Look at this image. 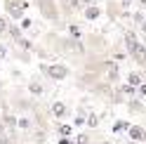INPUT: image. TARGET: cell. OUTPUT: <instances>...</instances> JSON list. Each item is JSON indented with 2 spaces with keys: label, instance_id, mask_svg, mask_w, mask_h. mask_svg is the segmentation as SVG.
I'll return each instance as SVG.
<instances>
[{
  "label": "cell",
  "instance_id": "6da1fadb",
  "mask_svg": "<svg viewBox=\"0 0 146 144\" xmlns=\"http://www.w3.org/2000/svg\"><path fill=\"white\" fill-rule=\"evenodd\" d=\"M125 50H127V55H130L137 64L146 69V47H144L139 40H137V35H134L132 31L125 33Z\"/></svg>",
  "mask_w": 146,
  "mask_h": 144
},
{
  "label": "cell",
  "instance_id": "7a4b0ae2",
  "mask_svg": "<svg viewBox=\"0 0 146 144\" xmlns=\"http://www.w3.org/2000/svg\"><path fill=\"white\" fill-rule=\"evenodd\" d=\"M3 5H5L7 17H12V19H21L26 14V10H29V3L26 0H3Z\"/></svg>",
  "mask_w": 146,
  "mask_h": 144
},
{
  "label": "cell",
  "instance_id": "3957f363",
  "mask_svg": "<svg viewBox=\"0 0 146 144\" xmlns=\"http://www.w3.org/2000/svg\"><path fill=\"white\" fill-rule=\"evenodd\" d=\"M40 71L52 80H64L68 76V66L66 64H40Z\"/></svg>",
  "mask_w": 146,
  "mask_h": 144
},
{
  "label": "cell",
  "instance_id": "277c9868",
  "mask_svg": "<svg viewBox=\"0 0 146 144\" xmlns=\"http://www.w3.org/2000/svg\"><path fill=\"white\" fill-rule=\"evenodd\" d=\"M35 5H38L40 14L45 19L50 21H57L59 19V7H57V0H35Z\"/></svg>",
  "mask_w": 146,
  "mask_h": 144
},
{
  "label": "cell",
  "instance_id": "5b68a950",
  "mask_svg": "<svg viewBox=\"0 0 146 144\" xmlns=\"http://www.w3.org/2000/svg\"><path fill=\"white\" fill-rule=\"evenodd\" d=\"M83 17H85L87 21H97L99 17H102V7H99L97 3L94 5H85L83 7Z\"/></svg>",
  "mask_w": 146,
  "mask_h": 144
},
{
  "label": "cell",
  "instance_id": "8992f818",
  "mask_svg": "<svg viewBox=\"0 0 146 144\" xmlns=\"http://www.w3.org/2000/svg\"><path fill=\"white\" fill-rule=\"evenodd\" d=\"M59 7H61L64 14H71V12L80 10V3H78V0H59Z\"/></svg>",
  "mask_w": 146,
  "mask_h": 144
},
{
  "label": "cell",
  "instance_id": "52a82bcc",
  "mask_svg": "<svg viewBox=\"0 0 146 144\" xmlns=\"http://www.w3.org/2000/svg\"><path fill=\"white\" fill-rule=\"evenodd\" d=\"M130 137L134 139V142H146V130L144 128H130Z\"/></svg>",
  "mask_w": 146,
  "mask_h": 144
},
{
  "label": "cell",
  "instance_id": "ba28073f",
  "mask_svg": "<svg viewBox=\"0 0 146 144\" xmlns=\"http://www.w3.org/2000/svg\"><path fill=\"white\" fill-rule=\"evenodd\" d=\"M52 113L57 116V118H64V116L68 113V109H66V104H64V102H54L52 104Z\"/></svg>",
  "mask_w": 146,
  "mask_h": 144
},
{
  "label": "cell",
  "instance_id": "9c48e42d",
  "mask_svg": "<svg viewBox=\"0 0 146 144\" xmlns=\"http://www.w3.org/2000/svg\"><path fill=\"white\" fill-rule=\"evenodd\" d=\"M29 90H31V95H35V97H40L45 92V87H42V83H40L38 78H33L31 83H29Z\"/></svg>",
  "mask_w": 146,
  "mask_h": 144
},
{
  "label": "cell",
  "instance_id": "30bf717a",
  "mask_svg": "<svg viewBox=\"0 0 146 144\" xmlns=\"http://www.w3.org/2000/svg\"><path fill=\"white\" fill-rule=\"evenodd\" d=\"M68 35L76 38V40H80V38H83V29H80L78 24H68Z\"/></svg>",
  "mask_w": 146,
  "mask_h": 144
},
{
  "label": "cell",
  "instance_id": "8fae6325",
  "mask_svg": "<svg viewBox=\"0 0 146 144\" xmlns=\"http://www.w3.org/2000/svg\"><path fill=\"white\" fill-rule=\"evenodd\" d=\"M125 130H130V123L127 121H115L113 123V132L118 135V132H125Z\"/></svg>",
  "mask_w": 146,
  "mask_h": 144
},
{
  "label": "cell",
  "instance_id": "7c38bea8",
  "mask_svg": "<svg viewBox=\"0 0 146 144\" xmlns=\"http://www.w3.org/2000/svg\"><path fill=\"white\" fill-rule=\"evenodd\" d=\"M127 83H130V85H134V87H139L144 80H141V76H139V73H134V71H132V73L127 76Z\"/></svg>",
  "mask_w": 146,
  "mask_h": 144
},
{
  "label": "cell",
  "instance_id": "4fadbf2b",
  "mask_svg": "<svg viewBox=\"0 0 146 144\" xmlns=\"http://www.w3.org/2000/svg\"><path fill=\"white\" fill-rule=\"evenodd\" d=\"M130 111H137V113H144V106L139 99H130Z\"/></svg>",
  "mask_w": 146,
  "mask_h": 144
},
{
  "label": "cell",
  "instance_id": "5bb4252c",
  "mask_svg": "<svg viewBox=\"0 0 146 144\" xmlns=\"http://www.w3.org/2000/svg\"><path fill=\"white\" fill-rule=\"evenodd\" d=\"M19 21H21V26H19L21 31H29V29H33V19H29V17H21Z\"/></svg>",
  "mask_w": 146,
  "mask_h": 144
},
{
  "label": "cell",
  "instance_id": "9a60e30c",
  "mask_svg": "<svg viewBox=\"0 0 146 144\" xmlns=\"http://www.w3.org/2000/svg\"><path fill=\"white\" fill-rule=\"evenodd\" d=\"M7 29H10V24H7V19H5V17H0V38H3V35L7 33Z\"/></svg>",
  "mask_w": 146,
  "mask_h": 144
},
{
  "label": "cell",
  "instance_id": "2e32d148",
  "mask_svg": "<svg viewBox=\"0 0 146 144\" xmlns=\"http://www.w3.org/2000/svg\"><path fill=\"white\" fill-rule=\"evenodd\" d=\"M132 19H134V24H137V26H141V24L146 21V17H144L141 12H134V14H132Z\"/></svg>",
  "mask_w": 146,
  "mask_h": 144
},
{
  "label": "cell",
  "instance_id": "e0dca14e",
  "mask_svg": "<svg viewBox=\"0 0 146 144\" xmlns=\"http://www.w3.org/2000/svg\"><path fill=\"white\" fill-rule=\"evenodd\" d=\"M123 92H125V95H130V97H134V95H137V87L127 83V85H123Z\"/></svg>",
  "mask_w": 146,
  "mask_h": 144
},
{
  "label": "cell",
  "instance_id": "ac0fdd59",
  "mask_svg": "<svg viewBox=\"0 0 146 144\" xmlns=\"http://www.w3.org/2000/svg\"><path fill=\"white\" fill-rule=\"evenodd\" d=\"M17 123H19V128H21V130H29V128H31V121H29V118H19Z\"/></svg>",
  "mask_w": 146,
  "mask_h": 144
},
{
  "label": "cell",
  "instance_id": "d6986e66",
  "mask_svg": "<svg viewBox=\"0 0 146 144\" xmlns=\"http://www.w3.org/2000/svg\"><path fill=\"white\" fill-rule=\"evenodd\" d=\"M108 12H111V17H115L118 12H120V10H118V5L113 3V0H111V3H108Z\"/></svg>",
  "mask_w": 146,
  "mask_h": 144
},
{
  "label": "cell",
  "instance_id": "ffe728a7",
  "mask_svg": "<svg viewBox=\"0 0 146 144\" xmlns=\"http://www.w3.org/2000/svg\"><path fill=\"white\" fill-rule=\"evenodd\" d=\"M59 132L64 135V137H68L71 135V125H59Z\"/></svg>",
  "mask_w": 146,
  "mask_h": 144
},
{
  "label": "cell",
  "instance_id": "44dd1931",
  "mask_svg": "<svg viewBox=\"0 0 146 144\" xmlns=\"http://www.w3.org/2000/svg\"><path fill=\"white\" fill-rule=\"evenodd\" d=\"M137 95H141V97H146V83H141L139 87H137Z\"/></svg>",
  "mask_w": 146,
  "mask_h": 144
},
{
  "label": "cell",
  "instance_id": "7402d4cb",
  "mask_svg": "<svg viewBox=\"0 0 146 144\" xmlns=\"http://www.w3.org/2000/svg\"><path fill=\"white\" fill-rule=\"evenodd\" d=\"M5 57H7V47H5L3 43H0V59H5Z\"/></svg>",
  "mask_w": 146,
  "mask_h": 144
},
{
  "label": "cell",
  "instance_id": "603a6c76",
  "mask_svg": "<svg viewBox=\"0 0 146 144\" xmlns=\"http://www.w3.org/2000/svg\"><path fill=\"white\" fill-rule=\"evenodd\" d=\"M78 3H80V7H85V5H94L97 0H78Z\"/></svg>",
  "mask_w": 146,
  "mask_h": 144
},
{
  "label": "cell",
  "instance_id": "cb8c5ba5",
  "mask_svg": "<svg viewBox=\"0 0 146 144\" xmlns=\"http://www.w3.org/2000/svg\"><path fill=\"white\" fill-rule=\"evenodd\" d=\"M87 123H90V125H97V116H94V113H90V118H87Z\"/></svg>",
  "mask_w": 146,
  "mask_h": 144
},
{
  "label": "cell",
  "instance_id": "d4e9b609",
  "mask_svg": "<svg viewBox=\"0 0 146 144\" xmlns=\"http://www.w3.org/2000/svg\"><path fill=\"white\" fill-rule=\"evenodd\" d=\"M78 144H87V135H78Z\"/></svg>",
  "mask_w": 146,
  "mask_h": 144
},
{
  "label": "cell",
  "instance_id": "484cf974",
  "mask_svg": "<svg viewBox=\"0 0 146 144\" xmlns=\"http://www.w3.org/2000/svg\"><path fill=\"white\" fill-rule=\"evenodd\" d=\"M59 144H71V139H68V137H61V139H59Z\"/></svg>",
  "mask_w": 146,
  "mask_h": 144
},
{
  "label": "cell",
  "instance_id": "4316f807",
  "mask_svg": "<svg viewBox=\"0 0 146 144\" xmlns=\"http://www.w3.org/2000/svg\"><path fill=\"white\" fill-rule=\"evenodd\" d=\"M141 33H144V38H146V21L141 24Z\"/></svg>",
  "mask_w": 146,
  "mask_h": 144
},
{
  "label": "cell",
  "instance_id": "83f0119b",
  "mask_svg": "<svg viewBox=\"0 0 146 144\" xmlns=\"http://www.w3.org/2000/svg\"><path fill=\"white\" fill-rule=\"evenodd\" d=\"M144 17H146V7H144Z\"/></svg>",
  "mask_w": 146,
  "mask_h": 144
}]
</instances>
